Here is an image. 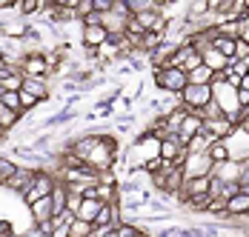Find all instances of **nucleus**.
Wrapping results in <instances>:
<instances>
[{
	"instance_id": "nucleus-1",
	"label": "nucleus",
	"mask_w": 249,
	"mask_h": 237,
	"mask_svg": "<svg viewBox=\"0 0 249 237\" xmlns=\"http://www.w3.org/2000/svg\"><path fill=\"white\" fill-rule=\"evenodd\" d=\"M186 71L183 69H172V66H160V69H155V86L160 89V92H166V95L178 97L183 89H186Z\"/></svg>"
},
{
	"instance_id": "nucleus-2",
	"label": "nucleus",
	"mask_w": 249,
	"mask_h": 237,
	"mask_svg": "<svg viewBox=\"0 0 249 237\" xmlns=\"http://www.w3.org/2000/svg\"><path fill=\"white\" fill-rule=\"evenodd\" d=\"M209 100H212V86H192V83H186V89L178 95V103L186 106L189 112H200Z\"/></svg>"
},
{
	"instance_id": "nucleus-3",
	"label": "nucleus",
	"mask_w": 249,
	"mask_h": 237,
	"mask_svg": "<svg viewBox=\"0 0 249 237\" xmlns=\"http://www.w3.org/2000/svg\"><path fill=\"white\" fill-rule=\"evenodd\" d=\"M54 174H49V171H37L35 174V183H32V189L23 194V203L26 206H32V203H37L40 197H49L52 189H54Z\"/></svg>"
},
{
	"instance_id": "nucleus-4",
	"label": "nucleus",
	"mask_w": 249,
	"mask_h": 237,
	"mask_svg": "<svg viewBox=\"0 0 249 237\" xmlns=\"http://www.w3.org/2000/svg\"><path fill=\"white\" fill-rule=\"evenodd\" d=\"M20 74L23 77H49V63L43 51H26V57L20 60Z\"/></svg>"
},
{
	"instance_id": "nucleus-5",
	"label": "nucleus",
	"mask_w": 249,
	"mask_h": 237,
	"mask_svg": "<svg viewBox=\"0 0 249 237\" xmlns=\"http://www.w3.org/2000/svg\"><path fill=\"white\" fill-rule=\"evenodd\" d=\"M35 174H37V171H32V169H26V166H18V171L6 180V186H3V189L12 191V194H18V197L23 200V194L32 189V183H35Z\"/></svg>"
},
{
	"instance_id": "nucleus-6",
	"label": "nucleus",
	"mask_w": 249,
	"mask_h": 237,
	"mask_svg": "<svg viewBox=\"0 0 249 237\" xmlns=\"http://www.w3.org/2000/svg\"><path fill=\"white\" fill-rule=\"evenodd\" d=\"M212 160L206 157V152L203 154H186V160H183V177H206V174H212Z\"/></svg>"
},
{
	"instance_id": "nucleus-7",
	"label": "nucleus",
	"mask_w": 249,
	"mask_h": 237,
	"mask_svg": "<svg viewBox=\"0 0 249 237\" xmlns=\"http://www.w3.org/2000/svg\"><path fill=\"white\" fill-rule=\"evenodd\" d=\"M241 171H244V163H235V160H224L218 166H212V180H218L221 186L226 183H241Z\"/></svg>"
},
{
	"instance_id": "nucleus-8",
	"label": "nucleus",
	"mask_w": 249,
	"mask_h": 237,
	"mask_svg": "<svg viewBox=\"0 0 249 237\" xmlns=\"http://www.w3.org/2000/svg\"><path fill=\"white\" fill-rule=\"evenodd\" d=\"M29 34V23L26 17L15 15V17H0V37L3 40H20Z\"/></svg>"
},
{
	"instance_id": "nucleus-9",
	"label": "nucleus",
	"mask_w": 249,
	"mask_h": 237,
	"mask_svg": "<svg viewBox=\"0 0 249 237\" xmlns=\"http://www.w3.org/2000/svg\"><path fill=\"white\" fill-rule=\"evenodd\" d=\"M200 129H203V120H200L198 115H192V112H189V115L183 118V123H180V129H178V135H175V137H178L180 146H189V143L200 135Z\"/></svg>"
},
{
	"instance_id": "nucleus-10",
	"label": "nucleus",
	"mask_w": 249,
	"mask_h": 237,
	"mask_svg": "<svg viewBox=\"0 0 249 237\" xmlns=\"http://www.w3.org/2000/svg\"><path fill=\"white\" fill-rule=\"evenodd\" d=\"M20 92H29V95L35 97L37 103H43V100H49V83H46V77H23V89Z\"/></svg>"
},
{
	"instance_id": "nucleus-11",
	"label": "nucleus",
	"mask_w": 249,
	"mask_h": 237,
	"mask_svg": "<svg viewBox=\"0 0 249 237\" xmlns=\"http://www.w3.org/2000/svg\"><path fill=\"white\" fill-rule=\"evenodd\" d=\"M29 214H32V223H35V226H40V223L52 220V217H54L52 197H40L37 203H32V206H29Z\"/></svg>"
},
{
	"instance_id": "nucleus-12",
	"label": "nucleus",
	"mask_w": 249,
	"mask_h": 237,
	"mask_svg": "<svg viewBox=\"0 0 249 237\" xmlns=\"http://www.w3.org/2000/svg\"><path fill=\"white\" fill-rule=\"evenodd\" d=\"M100 206H103V203L95 200V197H83V200H80V206H77V212H75V217H77V220H83V223H95Z\"/></svg>"
},
{
	"instance_id": "nucleus-13",
	"label": "nucleus",
	"mask_w": 249,
	"mask_h": 237,
	"mask_svg": "<svg viewBox=\"0 0 249 237\" xmlns=\"http://www.w3.org/2000/svg\"><path fill=\"white\" fill-rule=\"evenodd\" d=\"M49 197H52V206H54V214H60L63 209H66V200H69V189H66V186H63V183L57 180Z\"/></svg>"
},
{
	"instance_id": "nucleus-14",
	"label": "nucleus",
	"mask_w": 249,
	"mask_h": 237,
	"mask_svg": "<svg viewBox=\"0 0 249 237\" xmlns=\"http://www.w3.org/2000/svg\"><path fill=\"white\" fill-rule=\"evenodd\" d=\"M212 77H215V71H209L206 66H198L195 71L186 74V80H189L192 86H212Z\"/></svg>"
},
{
	"instance_id": "nucleus-15",
	"label": "nucleus",
	"mask_w": 249,
	"mask_h": 237,
	"mask_svg": "<svg viewBox=\"0 0 249 237\" xmlns=\"http://www.w3.org/2000/svg\"><path fill=\"white\" fill-rule=\"evenodd\" d=\"M206 157L218 166V163H224V160H229V149H226V143L224 140H215L209 149H206Z\"/></svg>"
},
{
	"instance_id": "nucleus-16",
	"label": "nucleus",
	"mask_w": 249,
	"mask_h": 237,
	"mask_svg": "<svg viewBox=\"0 0 249 237\" xmlns=\"http://www.w3.org/2000/svg\"><path fill=\"white\" fill-rule=\"evenodd\" d=\"M0 86H3V92H20V89H23V74H20V71L3 74V77H0Z\"/></svg>"
},
{
	"instance_id": "nucleus-17",
	"label": "nucleus",
	"mask_w": 249,
	"mask_h": 237,
	"mask_svg": "<svg viewBox=\"0 0 249 237\" xmlns=\"http://www.w3.org/2000/svg\"><path fill=\"white\" fill-rule=\"evenodd\" d=\"M18 120H20V115H18V112H12V109H6V106L0 103V129H3V132H9V129H15V126H18Z\"/></svg>"
},
{
	"instance_id": "nucleus-18",
	"label": "nucleus",
	"mask_w": 249,
	"mask_h": 237,
	"mask_svg": "<svg viewBox=\"0 0 249 237\" xmlns=\"http://www.w3.org/2000/svg\"><path fill=\"white\" fill-rule=\"evenodd\" d=\"M40 9H43L40 0H23V3H18V15H20V17H32V15H37Z\"/></svg>"
},
{
	"instance_id": "nucleus-19",
	"label": "nucleus",
	"mask_w": 249,
	"mask_h": 237,
	"mask_svg": "<svg viewBox=\"0 0 249 237\" xmlns=\"http://www.w3.org/2000/svg\"><path fill=\"white\" fill-rule=\"evenodd\" d=\"M232 63H249V40L247 37L235 40V60Z\"/></svg>"
},
{
	"instance_id": "nucleus-20",
	"label": "nucleus",
	"mask_w": 249,
	"mask_h": 237,
	"mask_svg": "<svg viewBox=\"0 0 249 237\" xmlns=\"http://www.w3.org/2000/svg\"><path fill=\"white\" fill-rule=\"evenodd\" d=\"M0 103H3L6 109H12V112L20 115V92H6V95L0 97ZM20 118H23V115H20Z\"/></svg>"
},
{
	"instance_id": "nucleus-21",
	"label": "nucleus",
	"mask_w": 249,
	"mask_h": 237,
	"mask_svg": "<svg viewBox=\"0 0 249 237\" xmlns=\"http://www.w3.org/2000/svg\"><path fill=\"white\" fill-rule=\"evenodd\" d=\"M92 235V223H83V220H75L69 226V237H89Z\"/></svg>"
},
{
	"instance_id": "nucleus-22",
	"label": "nucleus",
	"mask_w": 249,
	"mask_h": 237,
	"mask_svg": "<svg viewBox=\"0 0 249 237\" xmlns=\"http://www.w3.org/2000/svg\"><path fill=\"white\" fill-rule=\"evenodd\" d=\"M206 214H215V217H226V200H224V197H212V203H209Z\"/></svg>"
},
{
	"instance_id": "nucleus-23",
	"label": "nucleus",
	"mask_w": 249,
	"mask_h": 237,
	"mask_svg": "<svg viewBox=\"0 0 249 237\" xmlns=\"http://www.w3.org/2000/svg\"><path fill=\"white\" fill-rule=\"evenodd\" d=\"M192 237H221V226H198L192 229Z\"/></svg>"
},
{
	"instance_id": "nucleus-24",
	"label": "nucleus",
	"mask_w": 249,
	"mask_h": 237,
	"mask_svg": "<svg viewBox=\"0 0 249 237\" xmlns=\"http://www.w3.org/2000/svg\"><path fill=\"white\" fill-rule=\"evenodd\" d=\"M198 66H203V60H200V54H198V51H192V54H189V57L183 60V66H180V69H183L186 74H189V71H195Z\"/></svg>"
},
{
	"instance_id": "nucleus-25",
	"label": "nucleus",
	"mask_w": 249,
	"mask_h": 237,
	"mask_svg": "<svg viewBox=\"0 0 249 237\" xmlns=\"http://www.w3.org/2000/svg\"><path fill=\"white\" fill-rule=\"evenodd\" d=\"M37 106V100L29 95V92H20V115H26V112H32Z\"/></svg>"
},
{
	"instance_id": "nucleus-26",
	"label": "nucleus",
	"mask_w": 249,
	"mask_h": 237,
	"mask_svg": "<svg viewBox=\"0 0 249 237\" xmlns=\"http://www.w3.org/2000/svg\"><path fill=\"white\" fill-rule=\"evenodd\" d=\"M15 229H12V220H0V237H12Z\"/></svg>"
},
{
	"instance_id": "nucleus-27",
	"label": "nucleus",
	"mask_w": 249,
	"mask_h": 237,
	"mask_svg": "<svg viewBox=\"0 0 249 237\" xmlns=\"http://www.w3.org/2000/svg\"><path fill=\"white\" fill-rule=\"evenodd\" d=\"M238 109H249V92H244V89H238Z\"/></svg>"
},
{
	"instance_id": "nucleus-28",
	"label": "nucleus",
	"mask_w": 249,
	"mask_h": 237,
	"mask_svg": "<svg viewBox=\"0 0 249 237\" xmlns=\"http://www.w3.org/2000/svg\"><path fill=\"white\" fill-rule=\"evenodd\" d=\"M20 237H49V235H43L37 226H32V229H23V232H20Z\"/></svg>"
},
{
	"instance_id": "nucleus-29",
	"label": "nucleus",
	"mask_w": 249,
	"mask_h": 237,
	"mask_svg": "<svg viewBox=\"0 0 249 237\" xmlns=\"http://www.w3.org/2000/svg\"><path fill=\"white\" fill-rule=\"evenodd\" d=\"M49 237H69V226H54Z\"/></svg>"
},
{
	"instance_id": "nucleus-30",
	"label": "nucleus",
	"mask_w": 249,
	"mask_h": 237,
	"mask_svg": "<svg viewBox=\"0 0 249 237\" xmlns=\"http://www.w3.org/2000/svg\"><path fill=\"white\" fill-rule=\"evenodd\" d=\"M238 89H244V92H249V74H247V77H241V86H238Z\"/></svg>"
},
{
	"instance_id": "nucleus-31",
	"label": "nucleus",
	"mask_w": 249,
	"mask_h": 237,
	"mask_svg": "<svg viewBox=\"0 0 249 237\" xmlns=\"http://www.w3.org/2000/svg\"><path fill=\"white\" fill-rule=\"evenodd\" d=\"M241 194H247L249 197V183H241Z\"/></svg>"
},
{
	"instance_id": "nucleus-32",
	"label": "nucleus",
	"mask_w": 249,
	"mask_h": 237,
	"mask_svg": "<svg viewBox=\"0 0 249 237\" xmlns=\"http://www.w3.org/2000/svg\"><path fill=\"white\" fill-rule=\"evenodd\" d=\"M103 237H118V232H115V226H112V229H109V232H106Z\"/></svg>"
},
{
	"instance_id": "nucleus-33",
	"label": "nucleus",
	"mask_w": 249,
	"mask_h": 237,
	"mask_svg": "<svg viewBox=\"0 0 249 237\" xmlns=\"http://www.w3.org/2000/svg\"><path fill=\"white\" fill-rule=\"evenodd\" d=\"M3 95H6V92H3V86H0V97H3Z\"/></svg>"
},
{
	"instance_id": "nucleus-34",
	"label": "nucleus",
	"mask_w": 249,
	"mask_h": 237,
	"mask_svg": "<svg viewBox=\"0 0 249 237\" xmlns=\"http://www.w3.org/2000/svg\"><path fill=\"white\" fill-rule=\"evenodd\" d=\"M146 237H152V235H146Z\"/></svg>"
}]
</instances>
